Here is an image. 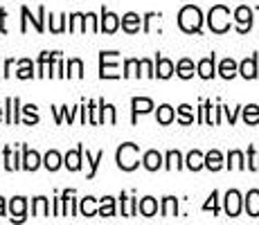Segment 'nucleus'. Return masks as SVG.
Here are the masks:
<instances>
[{
  "mask_svg": "<svg viewBox=\"0 0 259 225\" xmlns=\"http://www.w3.org/2000/svg\"><path fill=\"white\" fill-rule=\"evenodd\" d=\"M83 153H86V162H88V167H91V171H88V176H86V178H88V180H93L95 176H97L99 162H102V160H104V151H97V153H95V156H93V153L86 149V151H83Z\"/></svg>",
  "mask_w": 259,
  "mask_h": 225,
  "instance_id": "72a5a7b5",
  "label": "nucleus"
},
{
  "mask_svg": "<svg viewBox=\"0 0 259 225\" xmlns=\"http://www.w3.org/2000/svg\"><path fill=\"white\" fill-rule=\"evenodd\" d=\"M196 72L201 79H214V74H217V54H210V57L201 59L196 66Z\"/></svg>",
  "mask_w": 259,
  "mask_h": 225,
  "instance_id": "dca6fc26",
  "label": "nucleus"
},
{
  "mask_svg": "<svg viewBox=\"0 0 259 225\" xmlns=\"http://www.w3.org/2000/svg\"><path fill=\"white\" fill-rule=\"evenodd\" d=\"M174 119H176V111H174V106H169V104H162V106H158L156 122L160 124V126H167V124H171Z\"/></svg>",
  "mask_w": 259,
  "mask_h": 225,
  "instance_id": "a878e982",
  "label": "nucleus"
},
{
  "mask_svg": "<svg viewBox=\"0 0 259 225\" xmlns=\"http://www.w3.org/2000/svg\"><path fill=\"white\" fill-rule=\"evenodd\" d=\"M226 167V162H223V153L217 151V149H212V151L205 153V169H210V171H219V169Z\"/></svg>",
  "mask_w": 259,
  "mask_h": 225,
  "instance_id": "bb28decb",
  "label": "nucleus"
},
{
  "mask_svg": "<svg viewBox=\"0 0 259 225\" xmlns=\"http://www.w3.org/2000/svg\"><path fill=\"white\" fill-rule=\"evenodd\" d=\"M32 216H50V201L46 196L32 198Z\"/></svg>",
  "mask_w": 259,
  "mask_h": 225,
  "instance_id": "f704fd0d",
  "label": "nucleus"
},
{
  "mask_svg": "<svg viewBox=\"0 0 259 225\" xmlns=\"http://www.w3.org/2000/svg\"><path fill=\"white\" fill-rule=\"evenodd\" d=\"M176 74V66L171 63V59L156 54V79H169Z\"/></svg>",
  "mask_w": 259,
  "mask_h": 225,
  "instance_id": "f3484780",
  "label": "nucleus"
},
{
  "mask_svg": "<svg viewBox=\"0 0 259 225\" xmlns=\"http://www.w3.org/2000/svg\"><path fill=\"white\" fill-rule=\"evenodd\" d=\"M21 149H23V164H21V169H25V171H36V169L43 164V158L38 156V151L29 149L27 144H21Z\"/></svg>",
  "mask_w": 259,
  "mask_h": 225,
  "instance_id": "9b49d317",
  "label": "nucleus"
},
{
  "mask_svg": "<svg viewBox=\"0 0 259 225\" xmlns=\"http://www.w3.org/2000/svg\"><path fill=\"white\" fill-rule=\"evenodd\" d=\"M219 74H221L223 79H235L239 74V63L235 59H223V61L219 63Z\"/></svg>",
  "mask_w": 259,
  "mask_h": 225,
  "instance_id": "cd10ccee",
  "label": "nucleus"
},
{
  "mask_svg": "<svg viewBox=\"0 0 259 225\" xmlns=\"http://www.w3.org/2000/svg\"><path fill=\"white\" fill-rule=\"evenodd\" d=\"M156 108V104L149 97H133L131 99V124L136 126L138 124V115H147Z\"/></svg>",
  "mask_w": 259,
  "mask_h": 225,
  "instance_id": "6e6552de",
  "label": "nucleus"
},
{
  "mask_svg": "<svg viewBox=\"0 0 259 225\" xmlns=\"http://www.w3.org/2000/svg\"><path fill=\"white\" fill-rule=\"evenodd\" d=\"M140 63H142V72H144V77L156 79V63H153L151 59H140Z\"/></svg>",
  "mask_w": 259,
  "mask_h": 225,
  "instance_id": "8fccbe9b",
  "label": "nucleus"
},
{
  "mask_svg": "<svg viewBox=\"0 0 259 225\" xmlns=\"http://www.w3.org/2000/svg\"><path fill=\"white\" fill-rule=\"evenodd\" d=\"M7 201H5V198L3 196H0V216H5V214H7Z\"/></svg>",
  "mask_w": 259,
  "mask_h": 225,
  "instance_id": "bf43d9fd",
  "label": "nucleus"
},
{
  "mask_svg": "<svg viewBox=\"0 0 259 225\" xmlns=\"http://www.w3.org/2000/svg\"><path fill=\"white\" fill-rule=\"evenodd\" d=\"M207 25L214 34H226L230 29V9L223 5H214L207 14Z\"/></svg>",
  "mask_w": 259,
  "mask_h": 225,
  "instance_id": "20e7f679",
  "label": "nucleus"
},
{
  "mask_svg": "<svg viewBox=\"0 0 259 225\" xmlns=\"http://www.w3.org/2000/svg\"><path fill=\"white\" fill-rule=\"evenodd\" d=\"M9 214H12V223L16 221V223H23L25 218H27V198L25 196H14L12 201H9Z\"/></svg>",
  "mask_w": 259,
  "mask_h": 225,
  "instance_id": "1a4fd4ad",
  "label": "nucleus"
},
{
  "mask_svg": "<svg viewBox=\"0 0 259 225\" xmlns=\"http://www.w3.org/2000/svg\"><path fill=\"white\" fill-rule=\"evenodd\" d=\"M21 99L18 97H7L5 99V124H9V126H16V124H21Z\"/></svg>",
  "mask_w": 259,
  "mask_h": 225,
  "instance_id": "423d86ee",
  "label": "nucleus"
},
{
  "mask_svg": "<svg viewBox=\"0 0 259 225\" xmlns=\"http://www.w3.org/2000/svg\"><path fill=\"white\" fill-rule=\"evenodd\" d=\"M97 201L99 198L95 196H86L79 201V214L86 218H93V216H99V207H97Z\"/></svg>",
  "mask_w": 259,
  "mask_h": 225,
  "instance_id": "412c9836",
  "label": "nucleus"
},
{
  "mask_svg": "<svg viewBox=\"0 0 259 225\" xmlns=\"http://www.w3.org/2000/svg\"><path fill=\"white\" fill-rule=\"evenodd\" d=\"M99 216H104V218L115 216V198L113 196L99 198Z\"/></svg>",
  "mask_w": 259,
  "mask_h": 225,
  "instance_id": "4c0bfd02",
  "label": "nucleus"
},
{
  "mask_svg": "<svg viewBox=\"0 0 259 225\" xmlns=\"http://www.w3.org/2000/svg\"><path fill=\"white\" fill-rule=\"evenodd\" d=\"M88 124L99 126V108H97V102H95V99L88 102Z\"/></svg>",
  "mask_w": 259,
  "mask_h": 225,
  "instance_id": "de8ad7c7",
  "label": "nucleus"
},
{
  "mask_svg": "<svg viewBox=\"0 0 259 225\" xmlns=\"http://www.w3.org/2000/svg\"><path fill=\"white\" fill-rule=\"evenodd\" d=\"M140 70H142L140 59H126V61H124V72H122V77H124V79H128V77H138V79H140V74H144V72H140Z\"/></svg>",
  "mask_w": 259,
  "mask_h": 225,
  "instance_id": "c9c22d12",
  "label": "nucleus"
},
{
  "mask_svg": "<svg viewBox=\"0 0 259 225\" xmlns=\"http://www.w3.org/2000/svg\"><path fill=\"white\" fill-rule=\"evenodd\" d=\"M142 167L147 169V171H158V169L165 167V156H162L160 151H156V149L144 151L142 153Z\"/></svg>",
  "mask_w": 259,
  "mask_h": 225,
  "instance_id": "4468645a",
  "label": "nucleus"
},
{
  "mask_svg": "<svg viewBox=\"0 0 259 225\" xmlns=\"http://www.w3.org/2000/svg\"><path fill=\"white\" fill-rule=\"evenodd\" d=\"M0 77H3V72H0Z\"/></svg>",
  "mask_w": 259,
  "mask_h": 225,
  "instance_id": "680f3d73",
  "label": "nucleus"
},
{
  "mask_svg": "<svg viewBox=\"0 0 259 225\" xmlns=\"http://www.w3.org/2000/svg\"><path fill=\"white\" fill-rule=\"evenodd\" d=\"M50 32L52 34H63L68 29V14H61V16H52V14H50Z\"/></svg>",
  "mask_w": 259,
  "mask_h": 225,
  "instance_id": "58836bf2",
  "label": "nucleus"
},
{
  "mask_svg": "<svg viewBox=\"0 0 259 225\" xmlns=\"http://www.w3.org/2000/svg\"><path fill=\"white\" fill-rule=\"evenodd\" d=\"M59 54H61V52H50V50H46V52L38 54V61H36V70H38L36 77L38 79H46V66H48L50 61H54Z\"/></svg>",
  "mask_w": 259,
  "mask_h": 225,
  "instance_id": "c756f323",
  "label": "nucleus"
},
{
  "mask_svg": "<svg viewBox=\"0 0 259 225\" xmlns=\"http://www.w3.org/2000/svg\"><path fill=\"white\" fill-rule=\"evenodd\" d=\"M248 169L259 171V153L255 151V147H248Z\"/></svg>",
  "mask_w": 259,
  "mask_h": 225,
  "instance_id": "09e8293b",
  "label": "nucleus"
},
{
  "mask_svg": "<svg viewBox=\"0 0 259 225\" xmlns=\"http://www.w3.org/2000/svg\"><path fill=\"white\" fill-rule=\"evenodd\" d=\"M243 122H246L248 126L259 124V106L257 104H248V106H243Z\"/></svg>",
  "mask_w": 259,
  "mask_h": 225,
  "instance_id": "37998d69",
  "label": "nucleus"
},
{
  "mask_svg": "<svg viewBox=\"0 0 259 225\" xmlns=\"http://www.w3.org/2000/svg\"><path fill=\"white\" fill-rule=\"evenodd\" d=\"M223 201H226V214L228 216H239V214H241V207H243V198H241V194L237 192V189H230V192L226 194V198H223Z\"/></svg>",
  "mask_w": 259,
  "mask_h": 225,
  "instance_id": "ddd939ff",
  "label": "nucleus"
},
{
  "mask_svg": "<svg viewBox=\"0 0 259 225\" xmlns=\"http://www.w3.org/2000/svg\"><path fill=\"white\" fill-rule=\"evenodd\" d=\"M66 77L68 79H81L83 77V61L81 59H68V66H66Z\"/></svg>",
  "mask_w": 259,
  "mask_h": 225,
  "instance_id": "ea45409f",
  "label": "nucleus"
},
{
  "mask_svg": "<svg viewBox=\"0 0 259 225\" xmlns=\"http://www.w3.org/2000/svg\"><path fill=\"white\" fill-rule=\"evenodd\" d=\"M119 52L115 50H102L99 52V79H119L122 72H117Z\"/></svg>",
  "mask_w": 259,
  "mask_h": 225,
  "instance_id": "7ed1b4c3",
  "label": "nucleus"
},
{
  "mask_svg": "<svg viewBox=\"0 0 259 225\" xmlns=\"http://www.w3.org/2000/svg\"><path fill=\"white\" fill-rule=\"evenodd\" d=\"M160 18H162L160 12H147V14L142 16V32L149 34V32H151V23H153V21H160Z\"/></svg>",
  "mask_w": 259,
  "mask_h": 225,
  "instance_id": "a18cd8bd",
  "label": "nucleus"
},
{
  "mask_svg": "<svg viewBox=\"0 0 259 225\" xmlns=\"http://www.w3.org/2000/svg\"><path fill=\"white\" fill-rule=\"evenodd\" d=\"M83 144H79L77 149H72V151H68L66 156H63V167L68 169V171H79L83 164Z\"/></svg>",
  "mask_w": 259,
  "mask_h": 225,
  "instance_id": "f8f14e48",
  "label": "nucleus"
},
{
  "mask_svg": "<svg viewBox=\"0 0 259 225\" xmlns=\"http://www.w3.org/2000/svg\"><path fill=\"white\" fill-rule=\"evenodd\" d=\"M21 16H23V18H21V32H23V34L27 32V25H29V23H32V27L36 29L38 34L46 32V16H48V12H46V7H43V5L38 7L36 16H32V12H29V9L23 5V7H21Z\"/></svg>",
  "mask_w": 259,
  "mask_h": 225,
  "instance_id": "39448f33",
  "label": "nucleus"
},
{
  "mask_svg": "<svg viewBox=\"0 0 259 225\" xmlns=\"http://www.w3.org/2000/svg\"><path fill=\"white\" fill-rule=\"evenodd\" d=\"M138 212H140L142 216H147V218L156 216V214H158V201L153 196L140 198V203H138Z\"/></svg>",
  "mask_w": 259,
  "mask_h": 225,
  "instance_id": "393cba45",
  "label": "nucleus"
},
{
  "mask_svg": "<svg viewBox=\"0 0 259 225\" xmlns=\"http://www.w3.org/2000/svg\"><path fill=\"white\" fill-rule=\"evenodd\" d=\"M16 77L18 79H23V81H27V79H34L36 77V72H34V63H32V59H21V61H16Z\"/></svg>",
  "mask_w": 259,
  "mask_h": 225,
  "instance_id": "c85d7f7f",
  "label": "nucleus"
},
{
  "mask_svg": "<svg viewBox=\"0 0 259 225\" xmlns=\"http://www.w3.org/2000/svg\"><path fill=\"white\" fill-rule=\"evenodd\" d=\"M115 162L122 171H136L140 167V147L133 142H124L115 151Z\"/></svg>",
  "mask_w": 259,
  "mask_h": 225,
  "instance_id": "f03ea898",
  "label": "nucleus"
},
{
  "mask_svg": "<svg viewBox=\"0 0 259 225\" xmlns=\"http://www.w3.org/2000/svg\"><path fill=\"white\" fill-rule=\"evenodd\" d=\"M185 167L189 169V171H201L203 167H205V153H201V151H189L187 156H185Z\"/></svg>",
  "mask_w": 259,
  "mask_h": 225,
  "instance_id": "b1692460",
  "label": "nucleus"
},
{
  "mask_svg": "<svg viewBox=\"0 0 259 225\" xmlns=\"http://www.w3.org/2000/svg\"><path fill=\"white\" fill-rule=\"evenodd\" d=\"M5 119V108H0V122Z\"/></svg>",
  "mask_w": 259,
  "mask_h": 225,
  "instance_id": "052dcab7",
  "label": "nucleus"
},
{
  "mask_svg": "<svg viewBox=\"0 0 259 225\" xmlns=\"http://www.w3.org/2000/svg\"><path fill=\"white\" fill-rule=\"evenodd\" d=\"M257 9H259V7H257Z\"/></svg>",
  "mask_w": 259,
  "mask_h": 225,
  "instance_id": "0e129e2a",
  "label": "nucleus"
},
{
  "mask_svg": "<svg viewBox=\"0 0 259 225\" xmlns=\"http://www.w3.org/2000/svg\"><path fill=\"white\" fill-rule=\"evenodd\" d=\"M54 216H66V203L59 192L54 194Z\"/></svg>",
  "mask_w": 259,
  "mask_h": 225,
  "instance_id": "3c124183",
  "label": "nucleus"
},
{
  "mask_svg": "<svg viewBox=\"0 0 259 225\" xmlns=\"http://www.w3.org/2000/svg\"><path fill=\"white\" fill-rule=\"evenodd\" d=\"M119 205H122V216H128V218H131V216H138V214H140V212H138V203H140V201H138V198L136 196H128V194H119Z\"/></svg>",
  "mask_w": 259,
  "mask_h": 225,
  "instance_id": "6ab92c4d",
  "label": "nucleus"
},
{
  "mask_svg": "<svg viewBox=\"0 0 259 225\" xmlns=\"http://www.w3.org/2000/svg\"><path fill=\"white\" fill-rule=\"evenodd\" d=\"M61 164H63V156H61L59 151H54V149H52V151H48L46 156H43V167H46L48 171H57Z\"/></svg>",
  "mask_w": 259,
  "mask_h": 225,
  "instance_id": "473e14b6",
  "label": "nucleus"
},
{
  "mask_svg": "<svg viewBox=\"0 0 259 225\" xmlns=\"http://www.w3.org/2000/svg\"><path fill=\"white\" fill-rule=\"evenodd\" d=\"M97 108H99V124H106V102L97 99Z\"/></svg>",
  "mask_w": 259,
  "mask_h": 225,
  "instance_id": "864d4df0",
  "label": "nucleus"
},
{
  "mask_svg": "<svg viewBox=\"0 0 259 225\" xmlns=\"http://www.w3.org/2000/svg\"><path fill=\"white\" fill-rule=\"evenodd\" d=\"M0 34H7V9L0 7Z\"/></svg>",
  "mask_w": 259,
  "mask_h": 225,
  "instance_id": "5fc2aeb1",
  "label": "nucleus"
},
{
  "mask_svg": "<svg viewBox=\"0 0 259 225\" xmlns=\"http://www.w3.org/2000/svg\"><path fill=\"white\" fill-rule=\"evenodd\" d=\"M203 212L219 214V192H217V189H214V192L210 194V198H207L205 205H203Z\"/></svg>",
  "mask_w": 259,
  "mask_h": 225,
  "instance_id": "49530a36",
  "label": "nucleus"
},
{
  "mask_svg": "<svg viewBox=\"0 0 259 225\" xmlns=\"http://www.w3.org/2000/svg\"><path fill=\"white\" fill-rule=\"evenodd\" d=\"M122 29L126 34H138L142 29V18H140V14H136V12H126L122 16Z\"/></svg>",
  "mask_w": 259,
  "mask_h": 225,
  "instance_id": "a211bd4d",
  "label": "nucleus"
},
{
  "mask_svg": "<svg viewBox=\"0 0 259 225\" xmlns=\"http://www.w3.org/2000/svg\"><path fill=\"white\" fill-rule=\"evenodd\" d=\"M239 74L243 79H257V54H252V57L243 59L239 63Z\"/></svg>",
  "mask_w": 259,
  "mask_h": 225,
  "instance_id": "5701e85b",
  "label": "nucleus"
},
{
  "mask_svg": "<svg viewBox=\"0 0 259 225\" xmlns=\"http://www.w3.org/2000/svg\"><path fill=\"white\" fill-rule=\"evenodd\" d=\"M0 167H3V164H0Z\"/></svg>",
  "mask_w": 259,
  "mask_h": 225,
  "instance_id": "e2e57ef3",
  "label": "nucleus"
},
{
  "mask_svg": "<svg viewBox=\"0 0 259 225\" xmlns=\"http://www.w3.org/2000/svg\"><path fill=\"white\" fill-rule=\"evenodd\" d=\"M12 70H14V59H7V61H5V68H3V77L9 79L12 77Z\"/></svg>",
  "mask_w": 259,
  "mask_h": 225,
  "instance_id": "4d7b16f0",
  "label": "nucleus"
},
{
  "mask_svg": "<svg viewBox=\"0 0 259 225\" xmlns=\"http://www.w3.org/2000/svg\"><path fill=\"white\" fill-rule=\"evenodd\" d=\"M223 113H226V117H228V122H230V124H235V122H237L239 108H235V111H230V108H228V106H223Z\"/></svg>",
  "mask_w": 259,
  "mask_h": 225,
  "instance_id": "6e6d98bb",
  "label": "nucleus"
},
{
  "mask_svg": "<svg viewBox=\"0 0 259 225\" xmlns=\"http://www.w3.org/2000/svg\"><path fill=\"white\" fill-rule=\"evenodd\" d=\"M106 122L113 124V126L117 124V111H115V106H113V104H106Z\"/></svg>",
  "mask_w": 259,
  "mask_h": 225,
  "instance_id": "603ef678",
  "label": "nucleus"
},
{
  "mask_svg": "<svg viewBox=\"0 0 259 225\" xmlns=\"http://www.w3.org/2000/svg\"><path fill=\"white\" fill-rule=\"evenodd\" d=\"M185 167V160H183V156H181V151H167V156H165V169L167 171H174V169H183Z\"/></svg>",
  "mask_w": 259,
  "mask_h": 225,
  "instance_id": "7c9ffc66",
  "label": "nucleus"
},
{
  "mask_svg": "<svg viewBox=\"0 0 259 225\" xmlns=\"http://www.w3.org/2000/svg\"><path fill=\"white\" fill-rule=\"evenodd\" d=\"M243 207H246L248 216H252V218L259 216V189H250V192L246 194V198H243Z\"/></svg>",
  "mask_w": 259,
  "mask_h": 225,
  "instance_id": "4be33fe9",
  "label": "nucleus"
},
{
  "mask_svg": "<svg viewBox=\"0 0 259 225\" xmlns=\"http://www.w3.org/2000/svg\"><path fill=\"white\" fill-rule=\"evenodd\" d=\"M226 167L228 169H248V164H246V158H243L241 151H230V153H228Z\"/></svg>",
  "mask_w": 259,
  "mask_h": 225,
  "instance_id": "79ce46f5",
  "label": "nucleus"
},
{
  "mask_svg": "<svg viewBox=\"0 0 259 225\" xmlns=\"http://www.w3.org/2000/svg\"><path fill=\"white\" fill-rule=\"evenodd\" d=\"M81 124L83 126L88 124V104L86 102H81Z\"/></svg>",
  "mask_w": 259,
  "mask_h": 225,
  "instance_id": "13d9d810",
  "label": "nucleus"
},
{
  "mask_svg": "<svg viewBox=\"0 0 259 225\" xmlns=\"http://www.w3.org/2000/svg\"><path fill=\"white\" fill-rule=\"evenodd\" d=\"M23 115H25V119H23V124L25 126H34V124H38V106L36 104H25V106L21 108Z\"/></svg>",
  "mask_w": 259,
  "mask_h": 225,
  "instance_id": "e433bc0d",
  "label": "nucleus"
},
{
  "mask_svg": "<svg viewBox=\"0 0 259 225\" xmlns=\"http://www.w3.org/2000/svg\"><path fill=\"white\" fill-rule=\"evenodd\" d=\"M252 12H255V9L246 7V5L235 9V23H237V32L239 34L250 32V27H252Z\"/></svg>",
  "mask_w": 259,
  "mask_h": 225,
  "instance_id": "9d476101",
  "label": "nucleus"
},
{
  "mask_svg": "<svg viewBox=\"0 0 259 225\" xmlns=\"http://www.w3.org/2000/svg\"><path fill=\"white\" fill-rule=\"evenodd\" d=\"M79 108H81V104H79V106H74V108H68V106H52L50 111L54 113V122H57V124H63V119H68V124H72V122H74V115L79 113Z\"/></svg>",
  "mask_w": 259,
  "mask_h": 225,
  "instance_id": "aec40b11",
  "label": "nucleus"
},
{
  "mask_svg": "<svg viewBox=\"0 0 259 225\" xmlns=\"http://www.w3.org/2000/svg\"><path fill=\"white\" fill-rule=\"evenodd\" d=\"M176 117H178V122H181L183 126H189V124H194L192 106H189V104H183V106H178L176 108Z\"/></svg>",
  "mask_w": 259,
  "mask_h": 225,
  "instance_id": "c03bdc74",
  "label": "nucleus"
},
{
  "mask_svg": "<svg viewBox=\"0 0 259 225\" xmlns=\"http://www.w3.org/2000/svg\"><path fill=\"white\" fill-rule=\"evenodd\" d=\"M203 12L196 5H185V7L178 12V27L187 34H201L203 29Z\"/></svg>",
  "mask_w": 259,
  "mask_h": 225,
  "instance_id": "f257e3e1",
  "label": "nucleus"
},
{
  "mask_svg": "<svg viewBox=\"0 0 259 225\" xmlns=\"http://www.w3.org/2000/svg\"><path fill=\"white\" fill-rule=\"evenodd\" d=\"M21 164H23V149H21V153H16V151H12V147L7 144V147L3 149V167L7 169V171H18Z\"/></svg>",
  "mask_w": 259,
  "mask_h": 225,
  "instance_id": "2eb2a0df",
  "label": "nucleus"
},
{
  "mask_svg": "<svg viewBox=\"0 0 259 225\" xmlns=\"http://www.w3.org/2000/svg\"><path fill=\"white\" fill-rule=\"evenodd\" d=\"M119 25H122V16H117V14L108 12L106 7H102V16H99V32L104 34H115L119 29Z\"/></svg>",
  "mask_w": 259,
  "mask_h": 225,
  "instance_id": "0eeeda50",
  "label": "nucleus"
},
{
  "mask_svg": "<svg viewBox=\"0 0 259 225\" xmlns=\"http://www.w3.org/2000/svg\"><path fill=\"white\" fill-rule=\"evenodd\" d=\"M194 70H196V68H194L192 59H181V61L176 63V74L181 79H192L194 77Z\"/></svg>",
  "mask_w": 259,
  "mask_h": 225,
  "instance_id": "a19ab883",
  "label": "nucleus"
},
{
  "mask_svg": "<svg viewBox=\"0 0 259 225\" xmlns=\"http://www.w3.org/2000/svg\"><path fill=\"white\" fill-rule=\"evenodd\" d=\"M160 214H162L165 218L178 216V198H176V196H165V198H162Z\"/></svg>",
  "mask_w": 259,
  "mask_h": 225,
  "instance_id": "2f4dec72",
  "label": "nucleus"
}]
</instances>
